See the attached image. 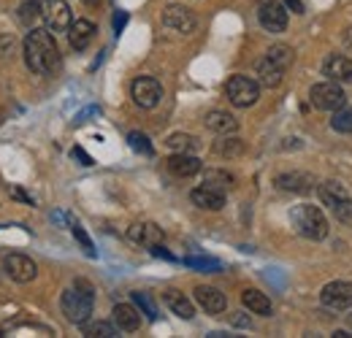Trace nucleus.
I'll return each instance as SVG.
<instances>
[{
  "mask_svg": "<svg viewBox=\"0 0 352 338\" xmlns=\"http://www.w3.org/2000/svg\"><path fill=\"white\" fill-rule=\"evenodd\" d=\"M25 63L33 74H41V76H49L60 68V49H57V41H54V33L52 30H30L28 38H25Z\"/></svg>",
  "mask_w": 352,
  "mask_h": 338,
  "instance_id": "nucleus-1",
  "label": "nucleus"
},
{
  "mask_svg": "<svg viewBox=\"0 0 352 338\" xmlns=\"http://www.w3.org/2000/svg\"><path fill=\"white\" fill-rule=\"evenodd\" d=\"M60 308L65 314L68 322L74 325H85L89 322V314L95 308V293L87 282H76L74 287H68L60 297Z\"/></svg>",
  "mask_w": 352,
  "mask_h": 338,
  "instance_id": "nucleus-2",
  "label": "nucleus"
},
{
  "mask_svg": "<svg viewBox=\"0 0 352 338\" xmlns=\"http://www.w3.org/2000/svg\"><path fill=\"white\" fill-rule=\"evenodd\" d=\"M290 225L296 227L298 236H304L309 241H322L328 236V219L311 203H301L290 212Z\"/></svg>",
  "mask_w": 352,
  "mask_h": 338,
  "instance_id": "nucleus-3",
  "label": "nucleus"
},
{
  "mask_svg": "<svg viewBox=\"0 0 352 338\" xmlns=\"http://www.w3.org/2000/svg\"><path fill=\"white\" fill-rule=\"evenodd\" d=\"M225 95L236 109H250L261 98V82H255L250 76H230L225 84Z\"/></svg>",
  "mask_w": 352,
  "mask_h": 338,
  "instance_id": "nucleus-4",
  "label": "nucleus"
},
{
  "mask_svg": "<svg viewBox=\"0 0 352 338\" xmlns=\"http://www.w3.org/2000/svg\"><path fill=\"white\" fill-rule=\"evenodd\" d=\"M309 100L320 111H339L347 103V95H344L339 82L328 79V82H320V84H314L309 89Z\"/></svg>",
  "mask_w": 352,
  "mask_h": 338,
  "instance_id": "nucleus-5",
  "label": "nucleus"
},
{
  "mask_svg": "<svg viewBox=\"0 0 352 338\" xmlns=\"http://www.w3.org/2000/svg\"><path fill=\"white\" fill-rule=\"evenodd\" d=\"M41 19L46 22V30L52 33H68L71 22V5L65 0H41Z\"/></svg>",
  "mask_w": 352,
  "mask_h": 338,
  "instance_id": "nucleus-6",
  "label": "nucleus"
},
{
  "mask_svg": "<svg viewBox=\"0 0 352 338\" xmlns=\"http://www.w3.org/2000/svg\"><path fill=\"white\" fill-rule=\"evenodd\" d=\"M131 98L138 109H155L163 98V87L152 76H138L131 84Z\"/></svg>",
  "mask_w": 352,
  "mask_h": 338,
  "instance_id": "nucleus-7",
  "label": "nucleus"
},
{
  "mask_svg": "<svg viewBox=\"0 0 352 338\" xmlns=\"http://www.w3.org/2000/svg\"><path fill=\"white\" fill-rule=\"evenodd\" d=\"M163 25H166L168 30H174V33L190 36V33L198 27V19H195V14H192L190 8L179 5V3H171V5H166V11H163Z\"/></svg>",
  "mask_w": 352,
  "mask_h": 338,
  "instance_id": "nucleus-8",
  "label": "nucleus"
},
{
  "mask_svg": "<svg viewBox=\"0 0 352 338\" xmlns=\"http://www.w3.org/2000/svg\"><path fill=\"white\" fill-rule=\"evenodd\" d=\"M258 22L268 33H282L287 27V8L279 0H265L258 8Z\"/></svg>",
  "mask_w": 352,
  "mask_h": 338,
  "instance_id": "nucleus-9",
  "label": "nucleus"
},
{
  "mask_svg": "<svg viewBox=\"0 0 352 338\" xmlns=\"http://www.w3.org/2000/svg\"><path fill=\"white\" fill-rule=\"evenodd\" d=\"M3 268L8 273V279H14L16 284H28L38 276V265L28 257V254H8L3 260Z\"/></svg>",
  "mask_w": 352,
  "mask_h": 338,
  "instance_id": "nucleus-10",
  "label": "nucleus"
},
{
  "mask_svg": "<svg viewBox=\"0 0 352 338\" xmlns=\"http://www.w3.org/2000/svg\"><path fill=\"white\" fill-rule=\"evenodd\" d=\"M320 303L331 311H344L352 306V284L350 282H331L322 287Z\"/></svg>",
  "mask_w": 352,
  "mask_h": 338,
  "instance_id": "nucleus-11",
  "label": "nucleus"
},
{
  "mask_svg": "<svg viewBox=\"0 0 352 338\" xmlns=\"http://www.w3.org/2000/svg\"><path fill=\"white\" fill-rule=\"evenodd\" d=\"M274 184L282 190V192H296V195H307L314 190V176L304 173V170H290V173H279L274 179Z\"/></svg>",
  "mask_w": 352,
  "mask_h": 338,
  "instance_id": "nucleus-12",
  "label": "nucleus"
},
{
  "mask_svg": "<svg viewBox=\"0 0 352 338\" xmlns=\"http://www.w3.org/2000/svg\"><path fill=\"white\" fill-rule=\"evenodd\" d=\"M190 201L198 206V209H206V212H220L225 209V192L217 187H209V184H201L190 192Z\"/></svg>",
  "mask_w": 352,
  "mask_h": 338,
  "instance_id": "nucleus-13",
  "label": "nucleus"
},
{
  "mask_svg": "<svg viewBox=\"0 0 352 338\" xmlns=\"http://www.w3.org/2000/svg\"><path fill=\"white\" fill-rule=\"evenodd\" d=\"M195 300H198V306H201L206 314H222V311L228 308L225 293H220L217 287H209V284H198V287H195Z\"/></svg>",
  "mask_w": 352,
  "mask_h": 338,
  "instance_id": "nucleus-14",
  "label": "nucleus"
},
{
  "mask_svg": "<svg viewBox=\"0 0 352 338\" xmlns=\"http://www.w3.org/2000/svg\"><path fill=\"white\" fill-rule=\"evenodd\" d=\"M322 76L333 82H352V60L344 54H328L322 60Z\"/></svg>",
  "mask_w": 352,
  "mask_h": 338,
  "instance_id": "nucleus-15",
  "label": "nucleus"
},
{
  "mask_svg": "<svg viewBox=\"0 0 352 338\" xmlns=\"http://www.w3.org/2000/svg\"><path fill=\"white\" fill-rule=\"evenodd\" d=\"M128 236H131L135 244H141V247H160L163 244V230L155 225V222H135L131 230H128Z\"/></svg>",
  "mask_w": 352,
  "mask_h": 338,
  "instance_id": "nucleus-16",
  "label": "nucleus"
},
{
  "mask_svg": "<svg viewBox=\"0 0 352 338\" xmlns=\"http://www.w3.org/2000/svg\"><path fill=\"white\" fill-rule=\"evenodd\" d=\"M166 166L168 170L174 173V176H182V179H187V176H195V173H201V160L192 155V152H176L171 155L168 160H166Z\"/></svg>",
  "mask_w": 352,
  "mask_h": 338,
  "instance_id": "nucleus-17",
  "label": "nucleus"
},
{
  "mask_svg": "<svg viewBox=\"0 0 352 338\" xmlns=\"http://www.w3.org/2000/svg\"><path fill=\"white\" fill-rule=\"evenodd\" d=\"M95 33H98V27H95L89 19H76V22L68 27V41H71V46H74L76 52H85L89 46V41L95 38Z\"/></svg>",
  "mask_w": 352,
  "mask_h": 338,
  "instance_id": "nucleus-18",
  "label": "nucleus"
},
{
  "mask_svg": "<svg viewBox=\"0 0 352 338\" xmlns=\"http://www.w3.org/2000/svg\"><path fill=\"white\" fill-rule=\"evenodd\" d=\"M111 314H114L117 328L125 330V333H135L141 328V314H138V308H133L131 303H117Z\"/></svg>",
  "mask_w": 352,
  "mask_h": 338,
  "instance_id": "nucleus-19",
  "label": "nucleus"
},
{
  "mask_svg": "<svg viewBox=\"0 0 352 338\" xmlns=\"http://www.w3.org/2000/svg\"><path fill=\"white\" fill-rule=\"evenodd\" d=\"M317 198L322 201V206H328V209H336L342 201H347L350 198V192L344 190V184H339V181H322L320 187H317Z\"/></svg>",
  "mask_w": 352,
  "mask_h": 338,
  "instance_id": "nucleus-20",
  "label": "nucleus"
},
{
  "mask_svg": "<svg viewBox=\"0 0 352 338\" xmlns=\"http://www.w3.org/2000/svg\"><path fill=\"white\" fill-rule=\"evenodd\" d=\"M163 300H166V306L174 311L179 319H192V317H195V306H192V300L184 295V293H179V290H166V293H163Z\"/></svg>",
  "mask_w": 352,
  "mask_h": 338,
  "instance_id": "nucleus-21",
  "label": "nucleus"
},
{
  "mask_svg": "<svg viewBox=\"0 0 352 338\" xmlns=\"http://www.w3.org/2000/svg\"><path fill=\"white\" fill-rule=\"evenodd\" d=\"M241 303H244L247 311H252V314H258V317H271V314H274V303H271L268 295L261 293V290H244V293H241Z\"/></svg>",
  "mask_w": 352,
  "mask_h": 338,
  "instance_id": "nucleus-22",
  "label": "nucleus"
},
{
  "mask_svg": "<svg viewBox=\"0 0 352 338\" xmlns=\"http://www.w3.org/2000/svg\"><path fill=\"white\" fill-rule=\"evenodd\" d=\"M282 79H285V68H282V65H276V63L268 60V57H263V60L258 63V82H261V87L274 89V87L282 84Z\"/></svg>",
  "mask_w": 352,
  "mask_h": 338,
  "instance_id": "nucleus-23",
  "label": "nucleus"
},
{
  "mask_svg": "<svg viewBox=\"0 0 352 338\" xmlns=\"http://www.w3.org/2000/svg\"><path fill=\"white\" fill-rule=\"evenodd\" d=\"M206 127H209L212 133H217V135H233V133L239 130V122H236V117L228 114V111H209V114H206Z\"/></svg>",
  "mask_w": 352,
  "mask_h": 338,
  "instance_id": "nucleus-24",
  "label": "nucleus"
},
{
  "mask_svg": "<svg viewBox=\"0 0 352 338\" xmlns=\"http://www.w3.org/2000/svg\"><path fill=\"white\" fill-rule=\"evenodd\" d=\"M166 144H168V149H174V152H195V149H198V138L190 135V133H171Z\"/></svg>",
  "mask_w": 352,
  "mask_h": 338,
  "instance_id": "nucleus-25",
  "label": "nucleus"
},
{
  "mask_svg": "<svg viewBox=\"0 0 352 338\" xmlns=\"http://www.w3.org/2000/svg\"><path fill=\"white\" fill-rule=\"evenodd\" d=\"M214 152L220 157H239L244 152V141L241 138H230V135H222L220 141L214 144Z\"/></svg>",
  "mask_w": 352,
  "mask_h": 338,
  "instance_id": "nucleus-26",
  "label": "nucleus"
},
{
  "mask_svg": "<svg viewBox=\"0 0 352 338\" xmlns=\"http://www.w3.org/2000/svg\"><path fill=\"white\" fill-rule=\"evenodd\" d=\"M120 333V328H117V322L111 325V322H85V336L89 338H117Z\"/></svg>",
  "mask_w": 352,
  "mask_h": 338,
  "instance_id": "nucleus-27",
  "label": "nucleus"
},
{
  "mask_svg": "<svg viewBox=\"0 0 352 338\" xmlns=\"http://www.w3.org/2000/svg\"><path fill=\"white\" fill-rule=\"evenodd\" d=\"M265 57L268 60H274L276 65H282L285 71L290 68V63H293V49L287 46V43H274L268 52H265Z\"/></svg>",
  "mask_w": 352,
  "mask_h": 338,
  "instance_id": "nucleus-28",
  "label": "nucleus"
},
{
  "mask_svg": "<svg viewBox=\"0 0 352 338\" xmlns=\"http://www.w3.org/2000/svg\"><path fill=\"white\" fill-rule=\"evenodd\" d=\"M204 184H209V187H217V190H230L233 187V176L228 173V170H206L204 173Z\"/></svg>",
  "mask_w": 352,
  "mask_h": 338,
  "instance_id": "nucleus-29",
  "label": "nucleus"
},
{
  "mask_svg": "<svg viewBox=\"0 0 352 338\" xmlns=\"http://www.w3.org/2000/svg\"><path fill=\"white\" fill-rule=\"evenodd\" d=\"M184 265L187 268H195V271H204V273H217L222 268L220 260H212V257H187Z\"/></svg>",
  "mask_w": 352,
  "mask_h": 338,
  "instance_id": "nucleus-30",
  "label": "nucleus"
},
{
  "mask_svg": "<svg viewBox=\"0 0 352 338\" xmlns=\"http://www.w3.org/2000/svg\"><path fill=\"white\" fill-rule=\"evenodd\" d=\"M133 303L149 317V319H157V306H155V300L149 293H133Z\"/></svg>",
  "mask_w": 352,
  "mask_h": 338,
  "instance_id": "nucleus-31",
  "label": "nucleus"
},
{
  "mask_svg": "<svg viewBox=\"0 0 352 338\" xmlns=\"http://www.w3.org/2000/svg\"><path fill=\"white\" fill-rule=\"evenodd\" d=\"M331 127L336 133H352V109H339L336 117L331 120Z\"/></svg>",
  "mask_w": 352,
  "mask_h": 338,
  "instance_id": "nucleus-32",
  "label": "nucleus"
},
{
  "mask_svg": "<svg viewBox=\"0 0 352 338\" xmlns=\"http://www.w3.org/2000/svg\"><path fill=\"white\" fill-rule=\"evenodd\" d=\"M14 52H16V38H14V36H8V33H0V63L11 60V57H14Z\"/></svg>",
  "mask_w": 352,
  "mask_h": 338,
  "instance_id": "nucleus-33",
  "label": "nucleus"
},
{
  "mask_svg": "<svg viewBox=\"0 0 352 338\" xmlns=\"http://www.w3.org/2000/svg\"><path fill=\"white\" fill-rule=\"evenodd\" d=\"M71 230H74V236H76V241L82 244V249L89 254V257H95V247H92V241H89V236H87V230L79 225V222H74L71 225Z\"/></svg>",
  "mask_w": 352,
  "mask_h": 338,
  "instance_id": "nucleus-34",
  "label": "nucleus"
},
{
  "mask_svg": "<svg viewBox=\"0 0 352 338\" xmlns=\"http://www.w3.org/2000/svg\"><path fill=\"white\" fill-rule=\"evenodd\" d=\"M19 16H22V22H28V25H30L33 19H38V16H41V0H28V3L22 5V14H19Z\"/></svg>",
  "mask_w": 352,
  "mask_h": 338,
  "instance_id": "nucleus-35",
  "label": "nucleus"
},
{
  "mask_svg": "<svg viewBox=\"0 0 352 338\" xmlns=\"http://www.w3.org/2000/svg\"><path fill=\"white\" fill-rule=\"evenodd\" d=\"M128 141H131V146L135 149V152H141V155H152V144H149V138H146L144 133H131Z\"/></svg>",
  "mask_w": 352,
  "mask_h": 338,
  "instance_id": "nucleus-36",
  "label": "nucleus"
},
{
  "mask_svg": "<svg viewBox=\"0 0 352 338\" xmlns=\"http://www.w3.org/2000/svg\"><path fill=\"white\" fill-rule=\"evenodd\" d=\"M331 212L336 214V219L339 222H352V198H347V201H342L336 209H331Z\"/></svg>",
  "mask_w": 352,
  "mask_h": 338,
  "instance_id": "nucleus-37",
  "label": "nucleus"
},
{
  "mask_svg": "<svg viewBox=\"0 0 352 338\" xmlns=\"http://www.w3.org/2000/svg\"><path fill=\"white\" fill-rule=\"evenodd\" d=\"M125 25H128V14H125V11H117V14H114V33H122Z\"/></svg>",
  "mask_w": 352,
  "mask_h": 338,
  "instance_id": "nucleus-38",
  "label": "nucleus"
},
{
  "mask_svg": "<svg viewBox=\"0 0 352 338\" xmlns=\"http://www.w3.org/2000/svg\"><path fill=\"white\" fill-rule=\"evenodd\" d=\"M282 3H285V8H290V11L304 14V3H301V0H282Z\"/></svg>",
  "mask_w": 352,
  "mask_h": 338,
  "instance_id": "nucleus-39",
  "label": "nucleus"
},
{
  "mask_svg": "<svg viewBox=\"0 0 352 338\" xmlns=\"http://www.w3.org/2000/svg\"><path fill=\"white\" fill-rule=\"evenodd\" d=\"M74 157H76V160H82V166H92V160H89V155H87V152H85V149H79V146L74 149Z\"/></svg>",
  "mask_w": 352,
  "mask_h": 338,
  "instance_id": "nucleus-40",
  "label": "nucleus"
},
{
  "mask_svg": "<svg viewBox=\"0 0 352 338\" xmlns=\"http://www.w3.org/2000/svg\"><path fill=\"white\" fill-rule=\"evenodd\" d=\"M233 325H239V328H252V319L239 314V317H233Z\"/></svg>",
  "mask_w": 352,
  "mask_h": 338,
  "instance_id": "nucleus-41",
  "label": "nucleus"
},
{
  "mask_svg": "<svg viewBox=\"0 0 352 338\" xmlns=\"http://www.w3.org/2000/svg\"><path fill=\"white\" fill-rule=\"evenodd\" d=\"M344 46H347V49L352 52V25L347 27V30H344Z\"/></svg>",
  "mask_w": 352,
  "mask_h": 338,
  "instance_id": "nucleus-42",
  "label": "nucleus"
},
{
  "mask_svg": "<svg viewBox=\"0 0 352 338\" xmlns=\"http://www.w3.org/2000/svg\"><path fill=\"white\" fill-rule=\"evenodd\" d=\"M14 195H16V198H19V201H28V203H33V198H30V195H25V192H22V190H14Z\"/></svg>",
  "mask_w": 352,
  "mask_h": 338,
  "instance_id": "nucleus-43",
  "label": "nucleus"
},
{
  "mask_svg": "<svg viewBox=\"0 0 352 338\" xmlns=\"http://www.w3.org/2000/svg\"><path fill=\"white\" fill-rule=\"evenodd\" d=\"M85 3H87V5H98V3H100V0H85Z\"/></svg>",
  "mask_w": 352,
  "mask_h": 338,
  "instance_id": "nucleus-44",
  "label": "nucleus"
},
{
  "mask_svg": "<svg viewBox=\"0 0 352 338\" xmlns=\"http://www.w3.org/2000/svg\"><path fill=\"white\" fill-rule=\"evenodd\" d=\"M347 325H350V328H352V314H350V317H347Z\"/></svg>",
  "mask_w": 352,
  "mask_h": 338,
  "instance_id": "nucleus-45",
  "label": "nucleus"
}]
</instances>
